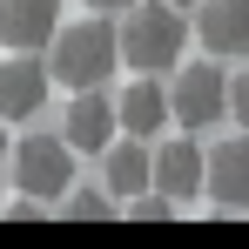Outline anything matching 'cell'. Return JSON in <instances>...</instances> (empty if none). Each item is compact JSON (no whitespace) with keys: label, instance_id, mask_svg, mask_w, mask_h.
<instances>
[{"label":"cell","instance_id":"obj_2","mask_svg":"<svg viewBox=\"0 0 249 249\" xmlns=\"http://www.w3.org/2000/svg\"><path fill=\"white\" fill-rule=\"evenodd\" d=\"M47 47H54V61H47L54 81H68V88H101L122 68V34L108 20H68Z\"/></svg>","mask_w":249,"mask_h":249},{"label":"cell","instance_id":"obj_9","mask_svg":"<svg viewBox=\"0 0 249 249\" xmlns=\"http://www.w3.org/2000/svg\"><path fill=\"white\" fill-rule=\"evenodd\" d=\"M202 196H215V209H222V215L249 209V135H243V142H222V148L209 155Z\"/></svg>","mask_w":249,"mask_h":249},{"label":"cell","instance_id":"obj_16","mask_svg":"<svg viewBox=\"0 0 249 249\" xmlns=\"http://www.w3.org/2000/svg\"><path fill=\"white\" fill-rule=\"evenodd\" d=\"M0 155H7V115H0Z\"/></svg>","mask_w":249,"mask_h":249},{"label":"cell","instance_id":"obj_1","mask_svg":"<svg viewBox=\"0 0 249 249\" xmlns=\"http://www.w3.org/2000/svg\"><path fill=\"white\" fill-rule=\"evenodd\" d=\"M182 41H189V20L175 0H135L122 20V61L155 74V68H175L182 61Z\"/></svg>","mask_w":249,"mask_h":249},{"label":"cell","instance_id":"obj_6","mask_svg":"<svg viewBox=\"0 0 249 249\" xmlns=\"http://www.w3.org/2000/svg\"><path fill=\"white\" fill-rule=\"evenodd\" d=\"M47 81H54V68H41L34 54H7V61H0V115H7V122L41 115L47 108Z\"/></svg>","mask_w":249,"mask_h":249},{"label":"cell","instance_id":"obj_5","mask_svg":"<svg viewBox=\"0 0 249 249\" xmlns=\"http://www.w3.org/2000/svg\"><path fill=\"white\" fill-rule=\"evenodd\" d=\"M196 41H202L215 61H249V0H202Z\"/></svg>","mask_w":249,"mask_h":249},{"label":"cell","instance_id":"obj_13","mask_svg":"<svg viewBox=\"0 0 249 249\" xmlns=\"http://www.w3.org/2000/svg\"><path fill=\"white\" fill-rule=\"evenodd\" d=\"M61 215H68V222H108V215H122V209L108 202V196H94V189H68V196H61Z\"/></svg>","mask_w":249,"mask_h":249},{"label":"cell","instance_id":"obj_8","mask_svg":"<svg viewBox=\"0 0 249 249\" xmlns=\"http://www.w3.org/2000/svg\"><path fill=\"white\" fill-rule=\"evenodd\" d=\"M61 34V0H0V41L14 54H34Z\"/></svg>","mask_w":249,"mask_h":249},{"label":"cell","instance_id":"obj_3","mask_svg":"<svg viewBox=\"0 0 249 249\" xmlns=\"http://www.w3.org/2000/svg\"><path fill=\"white\" fill-rule=\"evenodd\" d=\"M14 189L34 196V202H61L74 189V148L68 135H34L14 148Z\"/></svg>","mask_w":249,"mask_h":249},{"label":"cell","instance_id":"obj_14","mask_svg":"<svg viewBox=\"0 0 249 249\" xmlns=\"http://www.w3.org/2000/svg\"><path fill=\"white\" fill-rule=\"evenodd\" d=\"M229 115H236V122L249 128V68L236 74V81H229Z\"/></svg>","mask_w":249,"mask_h":249},{"label":"cell","instance_id":"obj_11","mask_svg":"<svg viewBox=\"0 0 249 249\" xmlns=\"http://www.w3.org/2000/svg\"><path fill=\"white\" fill-rule=\"evenodd\" d=\"M115 115H122V135H142V142L175 122V115H168V88H155V81L122 88V108H115Z\"/></svg>","mask_w":249,"mask_h":249},{"label":"cell","instance_id":"obj_12","mask_svg":"<svg viewBox=\"0 0 249 249\" xmlns=\"http://www.w3.org/2000/svg\"><path fill=\"white\" fill-rule=\"evenodd\" d=\"M142 189H155V155L142 148V135L135 142H108V196H142Z\"/></svg>","mask_w":249,"mask_h":249},{"label":"cell","instance_id":"obj_4","mask_svg":"<svg viewBox=\"0 0 249 249\" xmlns=\"http://www.w3.org/2000/svg\"><path fill=\"white\" fill-rule=\"evenodd\" d=\"M168 115L182 128H215L222 115H229V81H222V68H182L175 74V88H168Z\"/></svg>","mask_w":249,"mask_h":249},{"label":"cell","instance_id":"obj_10","mask_svg":"<svg viewBox=\"0 0 249 249\" xmlns=\"http://www.w3.org/2000/svg\"><path fill=\"white\" fill-rule=\"evenodd\" d=\"M202 175H209V155L196 142H162V155H155V189L162 196H175V202L202 196Z\"/></svg>","mask_w":249,"mask_h":249},{"label":"cell","instance_id":"obj_17","mask_svg":"<svg viewBox=\"0 0 249 249\" xmlns=\"http://www.w3.org/2000/svg\"><path fill=\"white\" fill-rule=\"evenodd\" d=\"M175 7H202V0H175Z\"/></svg>","mask_w":249,"mask_h":249},{"label":"cell","instance_id":"obj_7","mask_svg":"<svg viewBox=\"0 0 249 249\" xmlns=\"http://www.w3.org/2000/svg\"><path fill=\"white\" fill-rule=\"evenodd\" d=\"M115 128H122V115H115V101L101 94V88H81L74 94V108H68V148L74 155H108V142H115Z\"/></svg>","mask_w":249,"mask_h":249},{"label":"cell","instance_id":"obj_15","mask_svg":"<svg viewBox=\"0 0 249 249\" xmlns=\"http://www.w3.org/2000/svg\"><path fill=\"white\" fill-rule=\"evenodd\" d=\"M88 7H101V14H122V7H135V0H88Z\"/></svg>","mask_w":249,"mask_h":249}]
</instances>
